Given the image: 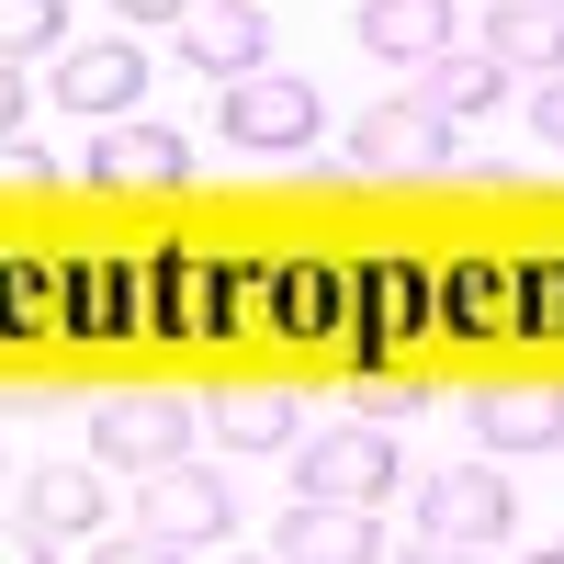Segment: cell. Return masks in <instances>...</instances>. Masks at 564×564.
<instances>
[{
    "mask_svg": "<svg viewBox=\"0 0 564 564\" xmlns=\"http://www.w3.org/2000/svg\"><path fill=\"white\" fill-rule=\"evenodd\" d=\"M350 170L361 181H430V170H463V124L430 113V102H372L350 124Z\"/></svg>",
    "mask_w": 564,
    "mask_h": 564,
    "instance_id": "cell-1",
    "label": "cell"
},
{
    "mask_svg": "<svg viewBox=\"0 0 564 564\" xmlns=\"http://www.w3.org/2000/svg\"><path fill=\"white\" fill-rule=\"evenodd\" d=\"M294 497L384 508V497H395V430H372V417H350V430H316V441H294Z\"/></svg>",
    "mask_w": 564,
    "mask_h": 564,
    "instance_id": "cell-2",
    "label": "cell"
},
{
    "mask_svg": "<svg viewBox=\"0 0 564 564\" xmlns=\"http://www.w3.org/2000/svg\"><path fill=\"white\" fill-rule=\"evenodd\" d=\"M508 520H520V486L497 475V463H441L430 486H417V531L430 542H508Z\"/></svg>",
    "mask_w": 564,
    "mask_h": 564,
    "instance_id": "cell-3",
    "label": "cell"
},
{
    "mask_svg": "<svg viewBox=\"0 0 564 564\" xmlns=\"http://www.w3.org/2000/svg\"><path fill=\"white\" fill-rule=\"evenodd\" d=\"M193 452V406L181 395H102L90 406V463H124V475H159V463Z\"/></svg>",
    "mask_w": 564,
    "mask_h": 564,
    "instance_id": "cell-4",
    "label": "cell"
},
{
    "mask_svg": "<svg viewBox=\"0 0 564 564\" xmlns=\"http://www.w3.org/2000/svg\"><path fill=\"white\" fill-rule=\"evenodd\" d=\"M215 124L238 135V148H260V159H294V148H316V90H305L294 68H260V79H226V102H215Z\"/></svg>",
    "mask_w": 564,
    "mask_h": 564,
    "instance_id": "cell-5",
    "label": "cell"
},
{
    "mask_svg": "<svg viewBox=\"0 0 564 564\" xmlns=\"http://www.w3.org/2000/svg\"><path fill=\"white\" fill-rule=\"evenodd\" d=\"M148 497H135V531H159V542H226V520H238V497H226L215 463H159V475H135Z\"/></svg>",
    "mask_w": 564,
    "mask_h": 564,
    "instance_id": "cell-6",
    "label": "cell"
},
{
    "mask_svg": "<svg viewBox=\"0 0 564 564\" xmlns=\"http://www.w3.org/2000/svg\"><path fill=\"white\" fill-rule=\"evenodd\" d=\"M90 181H102V193H181V181H193V148H181V124L124 113V124H90Z\"/></svg>",
    "mask_w": 564,
    "mask_h": 564,
    "instance_id": "cell-7",
    "label": "cell"
},
{
    "mask_svg": "<svg viewBox=\"0 0 564 564\" xmlns=\"http://www.w3.org/2000/svg\"><path fill=\"white\" fill-rule=\"evenodd\" d=\"M57 102H68V113H90V124H124L135 102H148V45H135V34L68 45V57H57Z\"/></svg>",
    "mask_w": 564,
    "mask_h": 564,
    "instance_id": "cell-8",
    "label": "cell"
},
{
    "mask_svg": "<svg viewBox=\"0 0 564 564\" xmlns=\"http://www.w3.org/2000/svg\"><path fill=\"white\" fill-rule=\"evenodd\" d=\"M361 45L384 68H441L463 57V0H361Z\"/></svg>",
    "mask_w": 564,
    "mask_h": 564,
    "instance_id": "cell-9",
    "label": "cell"
},
{
    "mask_svg": "<svg viewBox=\"0 0 564 564\" xmlns=\"http://www.w3.org/2000/svg\"><path fill=\"white\" fill-rule=\"evenodd\" d=\"M271 553H294V564H384V520H372V508H339V497H294Z\"/></svg>",
    "mask_w": 564,
    "mask_h": 564,
    "instance_id": "cell-10",
    "label": "cell"
},
{
    "mask_svg": "<svg viewBox=\"0 0 564 564\" xmlns=\"http://www.w3.org/2000/svg\"><path fill=\"white\" fill-rule=\"evenodd\" d=\"M181 57H193L204 79H260L271 68V12L260 0H204V12L181 23Z\"/></svg>",
    "mask_w": 564,
    "mask_h": 564,
    "instance_id": "cell-11",
    "label": "cell"
},
{
    "mask_svg": "<svg viewBox=\"0 0 564 564\" xmlns=\"http://www.w3.org/2000/svg\"><path fill=\"white\" fill-rule=\"evenodd\" d=\"M475 45H486L508 79H553V68H564V0H486V12H475Z\"/></svg>",
    "mask_w": 564,
    "mask_h": 564,
    "instance_id": "cell-12",
    "label": "cell"
},
{
    "mask_svg": "<svg viewBox=\"0 0 564 564\" xmlns=\"http://www.w3.org/2000/svg\"><path fill=\"white\" fill-rule=\"evenodd\" d=\"M463 417H475V441L508 452V463H520V452H564V395L553 384H497V395H475Z\"/></svg>",
    "mask_w": 564,
    "mask_h": 564,
    "instance_id": "cell-13",
    "label": "cell"
},
{
    "mask_svg": "<svg viewBox=\"0 0 564 564\" xmlns=\"http://www.w3.org/2000/svg\"><path fill=\"white\" fill-rule=\"evenodd\" d=\"M102 475H90V463H45V475H34V497H23V520L34 531H57V542H90V531H102Z\"/></svg>",
    "mask_w": 564,
    "mask_h": 564,
    "instance_id": "cell-14",
    "label": "cell"
},
{
    "mask_svg": "<svg viewBox=\"0 0 564 564\" xmlns=\"http://www.w3.org/2000/svg\"><path fill=\"white\" fill-rule=\"evenodd\" d=\"M417 102H430V113H452V124H475V113H497V102H508V68L486 57V45H463V57L417 68Z\"/></svg>",
    "mask_w": 564,
    "mask_h": 564,
    "instance_id": "cell-15",
    "label": "cell"
},
{
    "mask_svg": "<svg viewBox=\"0 0 564 564\" xmlns=\"http://www.w3.org/2000/svg\"><path fill=\"white\" fill-rule=\"evenodd\" d=\"M215 430L238 441V452H294V441H305V417H294V395L249 384V395H226V406H215Z\"/></svg>",
    "mask_w": 564,
    "mask_h": 564,
    "instance_id": "cell-16",
    "label": "cell"
},
{
    "mask_svg": "<svg viewBox=\"0 0 564 564\" xmlns=\"http://www.w3.org/2000/svg\"><path fill=\"white\" fill-rule=\"evenodd\" d=\"M497 282H508V271L463 260V271H452V327H497V316H508V294H497Z\"/></svg>",
    "mask_w": 564,
    "mask_h": 564,
    "instance_id": "cell-17",
    "label": "cell"
},
{
    "mask_svg": "<svg viewBox=\"0 0 564 564\" xmlns=\"http://www.w3.org/2000/svg\"><path fill=\"white\" fill-rule=\"evenodd\" d=\"M417 406H430L417 372H361V417H372V430H395V417H417Z\"/></svg>",
    "mask_w": 564,
    "mask_h": 564,
    "instance_id": "cell-18",
    "label": "cell"
},
{
    "mask_svg": "<svg viewBox=\"0 0 564 564\" xmlns=\"http://www.w3.org/2000/svg\"><path fill=\"white\" fill-rule=\"evenodd\" d=\"M23 45H57L68 57V0H12V57Z\"/></svg>",
    "mask_w": 564,
    "mask_h": 564,
    "instance_id": "cell-19",
    "label": "cell"
},
{
    "mask_svg": "<svg viewBox=\"0 0 564 564\" xmlns=\"http://www.w3.org/2000/svg\"><path fill=\"white\" fill-rule=\"evenodd\" d=\"M0 159H12V193H45V148H34V124L0 135Z\"/></svg>",
    "mask_w": 564,
    "mask_h": 564,
    "instance_id": "cell-20",
    "label": "cell"
},
{
    "mask_svg": "<svg viewBox=\"0 0 564 564\" xmlns=\"http://www.w3.org/2000/svg\"><path fill=\"white\" fill-rule=\"evenodd\" d=\"M531 135H542V148H564V68L531 79Z\"/></svg>",
    "mask_w": 564,
    "mask_h": 564,
    "instance_id": "cell-21",
    "label": "cell"
},
{
    "mask_svg": "<svg viewBox=\"0 0 564 564\" xmlns=\"http://www.w3.org/2000/svg\"><path fill=\"white\" fill-rule=\"evenodd\" d=\"M90 564H193L181 542H159V531H135V542H113V553H90Z\"/></svg>",
    "mask_w": 564,
    "mask_h": 564,
    "instance_id": "cell-22",
    "label": "cell"
},
{
    "mask_svg": "<svg viewBox=\"0 0 564 564\" xmlns=\"http://www.w3.org/2000/svg\"><path fill=\"white\" fill-rule=\"evenodd\" d=\"M113 12H124V23H135V12H148V23H170V34H181V23H193V12H204V0H113Z\"/></svg>",
    "mask_w": 564,
    "mask_h": 564,
    "instance_id": "cell-23",
    "label": "cell"
},
{
    "mask_svg": "<svg viewBox=\"0 0 564 564\" xmlns=\"http://www.w3.org/2000/svg\"><path fill=\"white\" fill-rule=\"evenodd\" d=\"M395 564H486V553H475V542H406Z\"/></svg>",
    "mask_w": 564,
    "mask_h": 564,
    "instance_id": "cell-24",
    "label": "cell"
},
{
    "mask_svg": "<svg viewBox=\"0 0 564 564\" xmlns=\"http://www.w3.org/2000/svg\"><path fill=\"white\" fill-rule=\"evenodd\" d=\"M12 564H57V531H34V520H23V542H12Z\"/></svg>",
    "mask_w": 564,
    "mask_h": 564,
    "instance_id": "cell-25",
    "label": "cell"
},
{
    "mask_svg": "<svg viewBox=\"0 0 564 564\" xmlns=\"http://www.w3.org/2000/svg\"><path fill=\"white\" fill-rule=\"evenodd\" d=\"M238 564H294V553H238Z\"/></svg>",
    "mask_w": 564,
    "mask_h": 564,
    "instance_id": "cell-26",
    "label": "cell"
},
{
    "mask_svg": "<svg viewBox=\"0 0 564 564\" xmlns=\"http://www.w3.org/2000/svg\"><path fill=\"white\" fill-rule=\"evenodd\" d=\"M531 564H564V542H553V553H531Z\"/></svg>",
    "mask_w": 564,
    "mask_h": 564,
    "instance_id": "cell-27",
    "label": "cell"
}]
</instances>
